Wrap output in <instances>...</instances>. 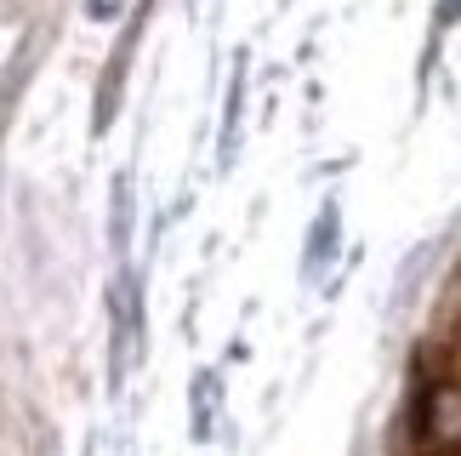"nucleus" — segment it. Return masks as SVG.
<instances>
[{
    "mask_svg": "<svg viewBox=\"0 0 461 456\" xmlns=\"http://www.w3.org/2000/svg\"><path fill=\"white\" fill-rule=\"evenodd\" d=\"M416 428L428 433L433 445H456V440H461V388H456V382H438V388L428 394V406H421Z\"/></svg>",
    "mask_w": 461,
    "mask_h": 456,
    "instance_id": "obj_1",
    "label": "nucleus"
}]
</instances>
